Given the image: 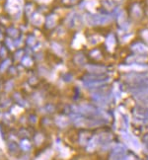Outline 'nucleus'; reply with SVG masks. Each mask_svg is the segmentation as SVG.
I'll return each mask as SVG.
<instances>
[{
    "label": "nucleus",
    "mask_w": 148,
    "mask_h": 160,
    "mask_svg": "<svg viewBox=\"0 0 148 160\" xmlns=\"http://www.w3.org/2000/svg\"><path fill=\"white\" fill-rule=\"evenodd\" d=\"M131 50L132 52L140 54L148 52V48L143 44H140V42H137V44H134L133 46H131Z\"/></svg>",
    "instance_id": "nucleus-5"
},
{
    "label": "nucleus",
    "mask_w": 148,
    "mask_h": 160,
    "mask_svg": "<svg viewBox=\"0 0 148 160\" xmlns=\"http://www.w3.org/2000/svg\"><path fill=\"white\" fill-rule=\"evenodd\" d=\"M57 124L61 128H64L68 125V120H67L66 118H64V117H58V118L57 119Z\"/></svg>",
    "instance_id": "nucleus-9"
},
{
    "label": "nucleus",
    "mask_w": 148,
    "mask_h": 160,
    "mask_svg": "<svg viewBox=\"0 0 148 160\" xmlns=\"http://www.w3.org/2000/svg\"><path fill=\"white\" fill-rule=\"evenodd\" d=\"M21 147H22V149H23V150L27 151V150H29V149L31 148V144H30V142H29L28 140L24 139V140L21 141Z\"/></svg>",
    "instance_id": "nucleus-11"
},
{
    "label": "nucleus",
    "mask_w": 148,
    "mask_h": 160,
    "mask_svg": "<svg viewBox=\"0 0 148 160\" xmlns=\"http://www.w3.org/2000/svg\"><path fill=\"white\" fill-rule=\"evenodd\" d=\"M111 1H112L113 3H120L122 1V0H111Z\"/></svg>",
    "instance_id": "nucleus-16"
},
{
    "label": "nucleus",
    "mask_w": 148,
    "mask_h": 160,
    "mask_svg": "<svg viewBox=\"0 0 148 160\" xmlns=\"http://www.w3.org/2000/svg\"><path fill=\"white\" fill-rule=\"evenodd\" d=\"M106 44H107V47H108V50L113 51V48H114V47L116 45V39H115V36L113 34H111L107 38Z\"/></svg>",
    "instance_id": "nucleus-7"
},
{
    "label": "nucleus",
    "mask_w": 148,
    "mask_h": 160,
    "mask_svg": "<svg viewBox=\"0 0 148 160\" xmlns=\"http://www.w3.org/2000/svg\"><path fill=\"white\" fill-rule=\"evenodd\" d=\"M98 143H99V137H94L89 141V143L87 145L88 151H93L96 148V146L98 145Z\"/></svg>",
    "instance_id": "nucleus-8"
},
{
    "label": "nucleus",
    "mask_w": 148,
    "mask_h": 160,
    "mask_svg": "<svg viewBox=\"0 0 148 160\" xmlns=\"http://www.w3.org/2000/svg\"><path fill=\"white\" fill-rule=\"evenodd\" d=\"M85 22L90 26L106 25L112 21V17L103 14H87L85 16Z\"/></svg>",
    "instance_id": "nucleus-1"
},
{
    "label": "nucleus",
    "mask_w": 148,
    "mask_h": 160,
    "mask_svg": "<svg viewBox=\"0 0 148 160\" xmlns=\"http://www.w3.org/2000/svg\"><path fill=\"white\" fill-rule=\"evenodd\" d=\"M7 4H13V5H11V6H7V7H8V10L9 11H11V9H12V10L15 12V11L19 10V8L21 7L22 0H15V2H13V0H8Z\"/></svg>",
    "instance_id": "nucleus-6"
},
{
    "label": "nucleus",
    "mask_w": 148,
    "mask_h": 160,
    "mask_svg": "<svg viewBox=\"0 0 148 160\" xmlns=\"http://www.w3.org/2000/svg\"><path fill=\"white\" fill-rule=\"evenodd\" d=\"M23 62H24V64H25V65L29 66V65L32 64V60H31L29 58H25L23 59Z\"/></svg>",
    "instance_id": "nucleus-14"
},
{
    "label": "nucleus",
    "mask_w": 148,
    "mask_h": 160,
    "mask_svg": "<svg viewBox=\"0 0 148 160\" xmlns=\"http://www.w3.org/2000/svg\"><path fill=\"white\" fill-rule=\"evenodd\" d=\"M88 69L92 72H103L106 70L105 67H100V66H93V67H88Z\"/></svg>",
    "instance_id": "nucleus-13"
},
{
    "label": "nucleus",
    "mask_w": 148,
    "mask_h": 160,
    "mask_svg": "<svg viewBox=\"0 0 148 160\" xmlns=\"http://www.w3.org/2000/svg\"><path fill=\"white\" fill-rule=\"evenodd\" d=\"M147 58H135V57H132V58H127V61L129 62V61H137V62H144V61H146Z\"/></svg>",
    "instance_id": "nucleus-12"
},
{
    "label": "nucleus",
    "mask_w": 148,
    "mask_h": 160,
    "mask_svg": "<svg viewBox=\"0 0 148 160\" xmlns=\"http://www.w3.org/2000/svg\"><path fill=\"white\" fill-rule=\"evenodd\" d=\"M80 22H81V17H80L78 13H75V12L71 13L68 16V18H67V24L71 28H76L77 26H79Z\"/></svg>",
    "instance_id": "nucleus-4"
},
{
    "label": "nucleus",
    "mask_w": 148,
    "mask_h": 160,
    "mask_svg": "<svg viewBox=\"0 0 148 160\" xmlns=\"http://www.w3.org/2000/svg\"><path fill=\"white\" fill-rule=\"evenodd\" d=\"M110 81L109 77H85V81H84V85L86 87H97V86H100L103 84H106Z\"/></svg>",
    "instance_id": "nucleus-2"
},
{
    "label": "nucleus",
    "mask_w": 148,
    "mask_h": 160,
    "mask_svg": "<svg viewBox=\"0 0 148 160\" xmlns=\"http://www.w3.org/2000/svg\"><path fill=\"white\" fill-rule=\"evenodd\" d=\"M141 35H142V37L144 38V40L146 42H148V30H144L142 33H141Z\"/></svg>",
    "instance_id": "nucleus-15"
},
{
    "label": "nucleus",
    "mask_w": 148,
    "mask_h": 160,
    "mask_svg": "<svg viewBox=\"0 0 148 160\" xmlns=\"http://www.w3.org/2000/svg\"><path fill=\"white\" fill-rule=\"evenodd\" d=\"M121 138L135 151H138L140 149V143H139L138 139L135 138L134 135H132L131 132H121Z\"/></svg>",
    "instance_id": "nucleus-3"
},
{
    "label": "nucleus",
    "mask_w": 148,
    "mask_h": 160,
    "mask_svg": "<svg viewBox=\"0 0 148 160\" xmlns=\"http://www.w3.org/2000/svg\"><path fill=\"white\" fill-rule=\"evenodd\" d=\"M55 22H57V17L54 15H51L47 18V25L48 28H52L55 25Z\"/></svg>",
    "instance_id": "nucleus-10"
}]
</instances>
